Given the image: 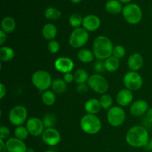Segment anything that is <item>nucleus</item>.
<instances>
[{
	"mask_svg": "<svg viewBox=\"0 0 152 152\" xmlns=\"http://www.w3.org/2000/svg\"><path fill=\"white\" fill-rule=\"evenodd\" d=\"M7 152H26V144L23 140L16 137H10L5 141Z\"/></svg>",
	"mask_w": 152,
	"mask_h": 152,
	"instance_id": "nucleus-17",
	"label": "nucleus"
},
{
	"mask_svg": "<svg viewBox=\"0 0 152 152\" xmlns=\"http://www.w3.org/2000/svg\"><path fill=\"white\" fill-rule=\"evenodd\" d=\"M25 126L30 134L33 137L42 136L45 129L42 120L36 117H30L28 119Z\"/></svg>",
	"mask_w": 152,
	"mask_h": 152,
	"instance_id": "nucleus-11",
	"label": "nucleus"
},
{
	"mask_svg": "<svg viewBox=\"0 0 152 152\" xmlns=\"http://www.w3.org/2000/svg\"><path fill=\"white\" fill-rule=\"evenodd\" d=\"M6 94H7L6 86L3 83H1L0 84V99H2L6 96Z\"/></svg>",
	"mask_w": 152,
	"mask_h": 152,
	"instance_id": "nucleus-41",
	"label": "nucleus"
},
{
	"mask_svg": "<svg viewBox=\"0 0 152 152\" xmlns=\"http://www.w3.org/2000/svg\"><path fill=\"white\" fill-rule=\"evenodd\" d=\"M16 21L11 16H5L1 22V30L7 34L13 33L16 29Z\"/></svg>",
	"mask_w": 152,
	"mask_h": 152,
	"instance_id": "nucleus-21",
	"label": "nucleus"
},
{
	"mask_svg": "<svg viewBox=\"0 0 152 152\" xmlns=\"http://www.w3.org/2000/svg\"><path fill=\"white\" fill-rule=\"evenodd\" d=\"M61 134L55 128L45 129L42 134V141L49 146H56L61 142Z\"/></svg>",
	"mask_w": 152,
	"mask_h": 152,
	"instance_id": "nucleus-12",
	"label": "nucleus"
},
{
	"mask_svg": "<svg viewBox=\"0 0 152 152\" xmlns=\"http://www.w3.org/2000/svg\"><path fill=\"white\" fill-rule=\"evenodd\" d=\"M105 10L111 14H118L123 11V7L119 0H108L105 3Z\"/></svg>",
	"mask_w": 152,
	"mask_h": 152,
	"instance_id": "nucleus-22",
	"label": "nucleus"
},
{
	"mask_svg": "<svg viewBox=\"0 0 152 152\" xmlns=\"http://www.w3.org/2000/svg\"><path fill=\"white\" fill-rule=\"evenodd\" d=\"M121 3H124V4H127V3H129L130 1H132V0H119Z\"/></svg>",
	"mask_w": 152,
	"mask_h": 152,
	"instance_id": "nucleus-45",
	"label": "nucleus"
},
{
	"mask_svg": "<svg viewBox=\"0 0 152 152\" xmlns=\"http://www.w3.org/2000/svg\"><path fill=\"white\" fill-rule=\"evenodd\" d=\"M122 14L125 20L131 25H137L142 19V11L140 7L133 3L123 7Z\"/></svg>",
	"mask_w": 152,
	"mask_h": 152,
	"instance_id": "nucleus-6",
	"label": "nucleus"
},
{
	"mask_svg": "<svg viewBox=\"0 0 152 152\" xmlns=\"http://www.w3.org/2000/svg\"><path fill=\"white\" fill-rule=\"evenodd\" d=\"M67 83L63 79H55L51 85V90L56 94H62L67 90Z\"/></svg>",
	"mask_w": 152,
	"mask_h": 152,
	"instance_id": "nucleus-26",
	"label": "nucleus"
},
{
	"mask_svg": "<svg viewBox=\"0 0 152 152\" xmlns=\"http://www.w3.org/2000/svg\"><path fill=\"white\" fill-rule=\"evenodd\" d=\"M42 34L46 40L51 41L56 38V34H57V28L56 25L53 24L47 23L42 27Z\"/></svg>",
	"mask_w": 152,
	"mask_h": 152,
	"instance_id": "nucleus-20",
	"label": "nucleus"
},
{
	"mask_svg": "<svg viewBox=\"0 0 152 152\" xmlns=\"http://www.w3.org/2000/svg\"><path fill=\"white\" fill-rule=\"evenodd\" d=\"M45 129H50V128H54L56 123L57 117L56 114L53 113H48L42 119Z\"/></svg>",
	"mask_w": 152,
	"mask_h": 152,
	"instance_id": "nucleus-29",
	"label": "nucleus"
},
{
	"mask_svg": "<svg viewBox=\"0 0 152 152\" xmlns=\"http://www.w3.org/2000/svg\"><path fill=\"white\" fill-rule=\"evenodd\" d=\"M104 64H105V71L110 73H113L118 70L120 62V59L112 55L104 61Z\"/></svg>",
	"mask_w": 152,
	"mask_h": 152,
	"instance_id": "nucleus-24",
	"label": "nucleus"
},
{
	"mask_svg": "<svg viewBox=\"0 0 152 152\" xmlns=\"http://www.w3.org/2000/svg\"><path fill=\"white\" fill-rule=\"evenodd\" d=\"M48 50L50 53H57L60 50V44L55 39L49 41L48 43Z\"/></svg>",
	"mask_w": 152,
	"mask_h": 152,
	"instance_id": "nucleus-35",
	"label": "nucleus"
},
{
	"mask_svg": "<svg viewBox=\"0 0 152 152\" xmlns=\"http://www.w3.org/2000/svg\"><path fill=\"white\" fill-rule=\"evenodd\" d=\"M125 88L132 91H138L143 85V79L137 71H130L126 73L123 79Z\"/></svg>",
	"mask_w": 152,
	"mask_h": 152,
	"instance_id": "nucleus-10",
	"label": "nucleus"
},
{
	"mask_svg": "<svg viewBox=\"0 0 152 152\" xmlns=\"http://www.w3.org/2000/svg\"><path fill=\"white\" fill-rule=\"evenodd\" d=\"M133 99V93L132 91L127 88H123L119 91L116 96V101L120 107H126L132 105Z\"/></svg>",
	"mask_w": 152,
	"mask_h": 152,
	"instance_id": "nucleus-16",
	"label": "nucleus"
},
{
	"mask_svg": "<svg viewBox=\"0 0 152 152\" xmlns=\"http://www.w3.org/2000/svg\"><path fill=\"white\" fill-rule=\"evenodd\" d=\"M126 48L122 45H117L114 47L113 50V56L117 57V59H122L126 55Z\"/></svg>",
	"mask_w": 152,
	"mask_h": 152,
	"instance_id": "nucleus-34",
	"label": "nucleus"
},
{
	"mask_svg": "<svg viewBox=\"0 0 152 152\" xmlns=\"http://www.w3.org/2000/svg\"><path fill=\"white\" fill-rule=\"evenodd\" d=\"M31 82L36 88L43 92L51 88L53 79L49 72L45 70H38L32 74Z\"/></svg>",
	"mask_w": 152,
	"mask_h": 152,
	"instance_id": "nucleus-4",
	"label": "nucleus"
},
{
	"mask_svg": "<svg viewBox=\"0 0 152 152\" xmlns=\"http://www.w3.org/2000/svg\"><path fill=\"white\" fill-rule=\"evenodd\" d=\"M90 88L88 85L87 83H81V84H78L76 87V90L80 94H85L88 91V89Z\"/></svg>",
	"mask_w": 152,
	"mask_h": 152,
	"instance_id": "nucleus-38",
	"label": "nucleus"
},
{
	"mask_svg": "<svg viewBox=\"0 0 152 152\" xmlns=\"http://www.w3.org/2000/svg\"><path fill=\"white\" fill-rule=\"evenodd\" d=\"M83 18L79 13H73L69 17V24L71 27L74 28H81L83 26Z\"/></svg>",
	"mask_w": 152,
	"mask_h": 152,
	"instance_id": "nucleus-33",
	"label": "nucleus"
},
{
	"mask_svg": "<svg viewBox=\"0 0 152 152\" xmlns=\"http://www.w3.org/2000/svg\"><path fill=\"white\" fill-rule=\"evenodd\" d=\"M114 45L106 36L100 35L94 39L92 45V51L96 60L105 61L113 54Z\"/></svg>",
	"mask_w": 152,
	"mask_h": 152,
	"instance_id": "nucleus-1",
	"label": "nucleus"
},
{
	"mask_svg": "<svg viewBox=\"0 0 152 152\" xmlns=\"http://www.w3.org/2000/svg\"><path fill=\"white\" fill-rule=\"evenodd\" d=\"M8 120L13 126H23L28 120V110L24 105H18L10 109L8 114Z\"/></svg>",
	"mask_w": 152,
	"mask_h": 152,
	"instance_id": "nucleus-8",
	"label": "nucleus"
},
{
	"mask_svg": "<svg viewBox=\"0 0 152 152\" xmlns=\"http://www.w3.org/2000/svg\"><path fill=\"white\" fill-rule=\"evenodd\" d=\"M144 64V58L140 53H134L129 56L127 65L130 71H137L142 68Z\"/></svg>",
	"mask_w": 152,
	"mask_h": 152,
	"instance_id": "nucleus-18",
	"label": "nucleus"
},
{
	"mask_svg": "<svg viewBox=\"0 0 152 152\" xmlns=\"http://www.w3.org/2000/svg\"><path fill=\"white\" fill-rule=\"evenodd\" d=\"M41 99L42 102H43L44 105H47V106H51V105H54L55 102H56V94L52 90H47L42 92Z\"/></svg>",
	"mask_w": 152,
	"mask_h": 152,
	"instance_id": "nucleus-27",
	"label": "nucleus"
},
{
	"mask_svg": "<svg viewBox=\"0 0 152 152\" xmlns=\"http://www.w3.org/2000/svg\"><path fill=\"white\" fill-rule=\"evenodd\" d=\"M63 80L67 84H70V83H73V82H74V74H72L71 72H68V73H66V74H64Z\"/></svg>",
	"mask_w": 152,
	"mask_h": 152,
	"instance_id": "nucleus-40",
	"label": "nucleus"
},
{
	"mask_svg": "<svg viewBox=\"0 0 152 152\" xmlns=\"http://www.w3.org/2000/svg\"><path fill=\"white\" fill-rule=\"evenodd\" d=\"M89 77L90 76L88 75V73L83 68H79L76 70L74 73V82L77 85L81 84V83H87Z\"/></svg>",
	"mask_w": 152,
	"mask_h": 152,
	"instance_id": "nucleus-28",
	"label": "nucleus"
},
{
	"mask_svg": "<svg viewBox=\"0 0 152 152\" xmlns=\"http://www.w3.org/2000/svg\"><path fill=\"white\" fill-rule=\"evenodd\" d=\"M145 148L148 150H149V151H152V138L149 140V141H148V144H147V145L145 146Z\"/></svg>",
	"mask_w": 152,
	"mask_h": 152,
	"instance_id": "nucleus-44",
	"label": "nucleus"
},
{
	"mask_svg": "<svg viewBox=\"0 0 152 152\" xmlns=\"http://www.w3.org/2000/svg\"><path fill=\"white\" fill-rule=\"evenodd\" d=\"M29 134H30L28 132V129H27L26 126H17L14 130V137L21 140L24 141L25 140H26Z\"/></svg>",
	"mask_w": 152,
	"mask_h": 152,
	"instance_id": "nucleus-32",
	"label": "nucleus"
},
{
	"mask_svg": "<svg viewBox=\"0 0 152 152\" xmlns=\"http://www.w3.org/2000/svg\"><path fill=\"white\" fill-rule=\"evenodd\" d=\"M102 108L105 110H109L113 106V98L108 94H104L100 96L99 99Z\"/></svg>",
	"mask_w": 152,
	"mask_h": 152,
	"instance_id": "nucleus-30",
	"label": "nucleus"
},
{
	"mask_svg": "<svg viewBox=\"0 0 152 152\" xmlns=\"http://www.w3.org/2000/svg\"><path fill=\"white\" fill-rule=\"evenodd\" d=\"M45 16L46 19L50 20H58L62 16L61 11L54 7H48L45 11Z\"/></svg>",
	"mask_w": 152,
	"mask_h": 152,
	"instance_id": "nucleus-31",
	"label": "nucleus"
},
{
	"mask_svg": "<svg viewBox=\"0 0 152 152\" xmlns=\"http://www.w3.org/2000/svg\"><path fill=\"white\" fill-rule=\"evenodd\" d=\"M45 152H56V151H53V150H47V151H45Z\"/></svg>",
	"mask_w": 152,
	"mask_h": 152,
	"instance_id": "nucleus-48",
	"label": "nucleus"
},
{
	"mask_svg": "<svg viewBox=\"0 0 152 152\" xmlns=\"http://www.w3.org/2000/svg\"><path fill=\"white\" fill-rule=\"evenodd\" d=\"M84 108L86 114L96 115L100 111L102 107L99 99L96 98H91L86 102Z\"/></svg>",
	"mask_w": 152,
	"mask_h": 152,
	"instance_id": "nucleus-19",
	"label": "nucleus"
},
{
	"mask_svg": "<svg viewBox=\"0 0 152 152\" xmlns=\"http://www.w3.org/2000/svg\"><path fill=\"white\" fill-rule=\"evenodd\" d=\"M7 39V34L3 31H0V45L2 46Z\"/></svg>",
	"mask_w": 152,
	"mask_h": 152,
	"instance_id": "nucleus-42",
	"label": "nucleus"
},
{
	"mask_svg": "<svg viewBox=\"0 0 152 152\" xmlns=\"http://www.w3.org/2000/svg\"><path fill=\"white\" fill-rule=\"evenodd\" d=\"M94 69L96 74H101L102 73H103L105 71L104 61L96 60L94 64Z\"/></svg>",
	"mask_w": 152,
	"mask_h": 152,
	"instance_id": "nucleus-36",
	"label": "nucleus"
},
{
	"mask_svg": "<svg viewBox=\"0 0 152 152\" xmlns=\"http://www.w3.org/2000/svg\"><path fill=\"white\" fill-rule=\"evenodd\" d=\"M101 20L99 17L94 14H88L83 18V28L88 32H94L100 28Z\"/></svg>",
	"mask_w": 152,
	"mask_h": 152,
	"instance_id": "nucleus-15",
	"label": "nucleus"
},
{
	"mask_svg": "<svg viewBox=\"0 0 152 152\" xmlns=\"http://www.w3.org/2000/svg\"><path fill=\"white\" fill-rule=\"evenodd\" d=\"M88 40L89 32L81 27V28H74L71 31L68 38V43L73 48L80 49L86 45Z\"/></svg>",
	"mask_w": 152,
	"mask_h": 152,
	"instance_id": "nucleus-5",
	"label": "nucleus"
},
{
	"mask_svg": "<svg viewBox=\"0 0 152 152\" xmlns=\"http://www.w3.org/2000/svg\"><path fill=\"white\" fill-rule=\"evenodd\" d=\"M77 58L83 63H90L95 59L93 51L87 48H81L77 53Z\"/></svg>",
	"mask_w": 152,
	"mask_h": 152,
	"instance_id": "nucleus-23",
	"label": "nucleus"
},
{
	"mask_svg": "<svg viewBox=\"0 0 152 152\" xmlns=\"http://www.w3.org/2000/svg\"><path fill=\"white\" fill-rule=\"evenodd\" d=\"M126 114L123 107L112 106L107 112V120L112 127H120L126 121Z\"/></svg>",
	"mask_w": 152,
	"mask_h": 152,
	"instance_id": "nucleus-9",
	"label": "nucleus"
},
{
	"mask_svg": "<svg viewBox=\"0 0 152 152\" xmlns=\"http://www.w3.org/2000/svg\"><path fill=\"white\" fill-rule=\"evenodd\" d=\"M26 152H35V150L33 148H28L26 150Z\"/></svg>",
	"mask_w": 152,
	"mask_h": 152,
	"instance_id": "nucleus-47",
	"label": "nucleus"
},
{
	"mask_svg": "<svg viewBox=\"0 0 152 152\" xmlns=\"http://www.w3.org/2000/svg\"><path fill=\"white\" fill-rule=\"evenodd\" d=\"M80 126L84 133L94 135L100 132L102 125V121L97 116L86 114L80 120Z\"/></svg>",
	"mask_w": 152,
	"mask_h": 152,
	"instance_id": "nucleus-3",
	"label": "nucleus"
},
{
	"mask_svg": "<svg viewBox=\"0 0 152 152\" xmlns=\"http://www.w3.org/2000/svg\"><path fill=\"white\" fill-rule=\"evenodd\" d=\"M15 53L12 48L9 46H1L0 48V60L1 62H10L14 58Z\"/></svg>",
	"mask_w": 152,
	"mask_h": 152,
	"instance_id": "nucleus-25",
	"label": "nucleus"
},
{
	"mask_svg": "<svg viewBox=\"0 0 152 152\" xmlns=\"http://www.w3.org/2000/svg\"><path fill=\"white\" fill-rule=\"evenodd\" d=\"M126 141L128 145L133 148L145 147L149 141L148 130L142 126H133L126 133Z\"/></svg>",
	"mask_w": 152,
	"mask_h": 152,
	"instance_id": "nucleus-2",
	"label": "nucleus"
},
{
	"mask_svg": "<svg viewBox=\"0 0 152 152\" xmlns=\"http://www.w3.org/2000/svg\"><path fill=\"white\" fill-rule=\"evenodd\" d=\"M54 68L59 72L62 74L71 72L74 68V62L71 58L67 56H60L54 61Z\"/></svg>",
	"mask_w": 152,
	"mask_h": 152,
	"instance_id": "nucleus-13",
	"label": "nucleus"
},
{
	"mask_svg": "<svg viewBox=\"0 0 152 152\" xmlns=\"http://www.w3.org/2000/svg\"><path fill=\"white\" fill-rule=\"evenodd\" d=\"M89 88L95 93L104 94H106L109 89L108 82L102 74H94L89 77L87 82Z\"/></svg>",
	"mask_w": 152,
	"mask_h": 152,
	"instance_id": "nucleus-7",
	"label": "nucleus"
},
{
	"mask_svg": "<svg viewBox=\"0 0 152 152\" xmlns=\"http://www.w3.org/2000/svg\"><path fill=\"white\" fill-rule=\"evenodd\" d=\"M10 134V131L7 126H1L0 127V139L3 140H7L9 139V136Z\"/></svg>",
	"mask_w": 152,
	"mask_h": 152,
	"instance_id": "nucleus-37",
	"label": "nucleus"
},
{
	"mask_svg": "<svg viewBox=\"0 0 152 152\" xmlns=\"http://www.w3.org/2000/svg\"><path fill=\"white\" fill-rule=\"evenodd\" d=\"M148 109L149 105L148 102L145 99H140L132 102L129 108V111L133 117H139L145 115Z\"/></svg>",
	"mask_w": 152,
	"mask_h": 152,
	"instance_id": "nucleus-14",
	"label": "nucleus"
},
{
	"mask_svg": "<svg viewBox=\"0 0 152 152\" xmlns=\"http://www.w3.org/2000/svg\"><path fill=\"white\" fill-rule=\"evenodd\" d=\"M144 121L146 124L152 125V108H149L144 117Z\"/></svg>",
	"mask_w": 152,
	"mask_h": 152,
	"instance_id": "nucleus-39",
	"label": "nucleus"
},
{
	"mask_svg": "<svg viewBox=\"0 0 152 152\" xmlns=\"http://www.w3.org/2000/svg\"><path fill=\"white\" fill-rule=\"evenodd\" d=\"M81 1L82 0H71V2L74 3V4H78V3H80Z\"/></svg>",
	"mask_w": 152,
	"mask_h": 152,
	"instance_id": "nucleus-46",
	"label": "nucleus"
},
{
	"mask_svg": "<svg viewBox=\"0 0 152 152\" xmlns=\"http://www.w3.org/2000/svg\"><path fill=\"white\" fill-rule=\"evenodd\" d=\"M0 152H7L5 141L1 139H0Z\"/></svg>",
	"mask_w": 152,
	"mask_h": 152,
	"instance_id": "nucleus-43",
	"label": "nucleus"
}]
</instances>
